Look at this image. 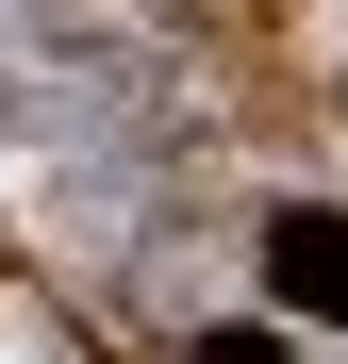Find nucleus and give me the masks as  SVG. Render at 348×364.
<instances>
[{
	"instance_id": "obj_1",
	"label": "nucleus",
	"mask_w": 348,
	"mask_h": 364,
	"mask_svg": "<svg viewBox=\"0 0 348 364\" xmlns=\"http://www.w3.org/2000/svg\"><path fill=\"white\" fill-rule=\"evenodd\" d=\"M282 282H299V298H332V315H348V232H282Z\"/></svg>"
}]
</instances>
